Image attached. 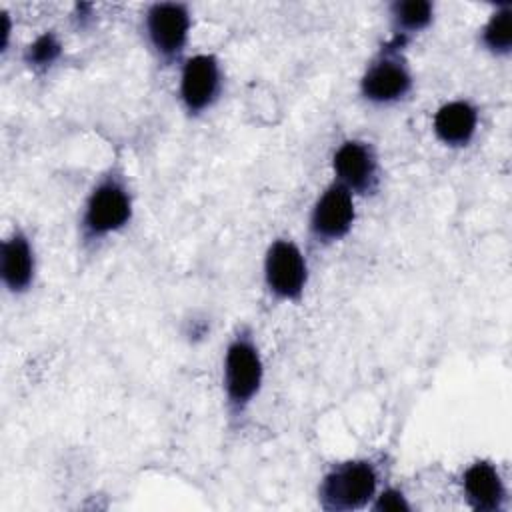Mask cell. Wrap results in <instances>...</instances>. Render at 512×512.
Instances as JSON below:
<instances>
[{
	"label": "cell",
	"instance_id": "cell-1",
	"mask_svg": "<svg viewBox=\"0 0 512 512\" xmlns=\"http://www.w3.org/2000/svg\"><path fill=\"white\" fill-rule=\"evenodd\" d=\"M134 220V188L120 162L108 164L90 184L76 222L78 248L100 250Z\"/></svg>",
	"mask_w": 512,
	"mask_h": 512
},
{
	"label": "cell",
	"instance_id": "cell-2",
	"mask_svg": "<svg viewBox=\"0 0 512 512\" xmlns=\"http://www.w3.org/2000/svg\"><path fill=\"white\" fill-rule=\"evenodd\" d=\"M266 364L250 324H238L222 352V400L230 426L240 428L264 388Z\"/></svg>",
	"mask_w": 512,
	"mask_h": 512
},
{
	"label": "cell",
	"instance_id": "cell-3",
	"mask_svg": "<svg viewBox=\"0 0 512 512\" xmlns=\"http://www.w3.org/2000/svg\"><path fill=\"white\" fill-rule=\"evenodd\" d=\"M382 482V464L374 456L332 462L316 486V502L324 512L366 510Z\"/></svg>",
	"mask_w": 512,
	"mask_h": 512
},
{
	"label": "cell",
	"instance_id": "cell-4",
	"mask_svg": "<svg viewBox=\"0 0 512 512\" xmlns=\"http://www.w3.org/2000/svg\"><path fill=\"white\" fill-rule=\"evenodd\" d=\"M408 44L386 38L366 62L358 78V96L374 108L406 102L416 88V74L408 58Z\"/></svg>",
	"mask_w": 512,
	"mask_h": 512
},
{
	"label": "cell",
	"instance_id": "cell-5",
	"mask_svg": "<svg viewBox=\"0 0 512 512\" xmlns=\"http://www.w3.org/2000/svg\"><path fill=\"white\" fill-rule=\"evenodd\" d=\"M194 28V14L186 2L162 0L148 4L140 14V34L144 46L162 68L180 66L188 56Z\"/></svg>",
	"mask_w": 512,
	"mask_h": 512
},
{
	"label": "cell",
	"instance_id": "cell-6",
	"mask_svg": "<svg viewBox=\"0 0 512 512\" xmlns=\"http://www.w3.org/2000/svg\"><path fill=\"white\" fill-rule=\"evenodd\" d=\"M310 282V264L300 244L290 236H276L264 250L262 284L266 294L282 304H300Z\"/></svg>",
	"mask_w": 512,
	"mask_h": 512
},
{
	"label": "cell",
	"instance_id": "cell-7",
	"mask_svg": "<svg viewBox=\"0 0 512 512\" xmlns=\"http://www.w3.org/2000/svg\"><path fill=\"white\" fill-rule=\"evenodd\" d=\"M226 74L212 52L188 54L178 66V102L188 118H202L222 98Z\"/></svg>",
	"mask_w": 512,
	"mask_h": 512
},
{
	"label": "cell",
	"instance_id": "cell-8",
	"mask_svg": "<svg viewBox=\"0 0 512 512\" xmlns=\"http://www.w3.org/2000/svg\"><path fill=\"white\" fill-rule=\"evenodd\" d=\"M332 180L356 198H372L382 188V162L376 146L358 136L344 138L330 156Z\"/></svg>",
	"mask_w": 512,
	"mask_h": 512
},
{
	"label": "cell",
	"instance_id": "cell-9",
	"mask_svg": "<svg viewBox=\"0 0 512 512\" xmlns=\"http://www.w3.org/2000/svg\"><path fill=\"white\" fill-rule=\"evenodd\" d=\"M356 196L336 180H330L314 198L308 212V238L318 248L342 242L358 220Z\"/></svg>",
	"mask_w": 512,
	"mask_h": 512
},
{
	"label": "cell",
	"instance_id": "cell-10",
	"mask_svg": "<svg viewBox=\"0 0 512 512\" xmlns=\"http://www.w3.org/2000/svg\"><path fill=\"white\" fill-rule=\"evenodd\" d=\"M38 256L30 234L12 226L0 244V282L12 296L28 294L36 284Z\"/></svg>",
	"mask_w": 512,
	"mask_h": 512
},
{
	"label": "cell",
	"instance_id": "cell-11",
	"mask_svg": "<svg viewBox=\"0 0 512 512\" xmlns=\"http://www.w3.org/2000/svg\"><path fill=\"white\" fill-rule=\"evenodd\" d=\"M462 496L474 512H504L508 506V484L490 458L468 462L458 478Z\"/></svg>",
	"mask_w": 512,
	"mask_h": 512
},
{
	"label": "cell",
	"instance_id": "cell-12",
	"mask_svg": "<svg viewBox=\"0 0 512 512\" xmlns=\"http://www.w3.org/2000/svg\"><path fill=\"white\" fill-rule=\"evenodd\" d=\"M480 130V108L470 98H452L442 102L432 114L434 138L450 150L472 146Z\"/></svg>",
	"mask_w": 512,
	"mask_h": 512
},
{
	"label": "cell",
	"instance_id": "cell-13",
	"mask_svg": "<svg viewBox=\"0 0 512 512\" xmlns=\"http://www.w3.org/2000/svg\"><path fill=\"white\" fill-rule=\"evenodd\" d=\"M390 38L410 46L436 20V4L430 0H394L386 6Z\"/></svg>",
	"mask_w": 512,
	"mask_h": 512
},
{
	"label": "cell",
	"instance_id": "cell-14",
	"mask_svg": "<svg viewBox=\"0 0 512 512\" xmlns=\"http://www.w3.org/2000/svg\"><path fill=\"white\" fill-rule=\"evenodd\" d=\"M478 46L496 60H506L512 54V2L492 6L486 20L478 28Z\"/></svg>",
	"mask_w": 512,
	"mask_h": 512
},
{
	"label": "cell",
	"instance_id": "cell-15",
	"mask_svg": "<svg viewBox=\"0 0 512 512\" xmlns=\"http://www.w3.org/2000/svg\"><path fill=\"white\" fill-rule=\"evenodd\" d=\"M64 56V42L56 30H42L22 50V62L32 74H48Z\"/></svg>",
	"mask_w": 512,
	"mask_h": 512
},
{
	"label": "cell",
	"instance_id": "cell-16",
	"mask_svg": "<svg viewBox=\"0 0 512 512\" xmlns=\"http://www.w3.org/2000/svg\"><path fill=\"white\" fill-rule=\"evenodd\" d=\"M374 512H412L414 506L406 492L398 486H380L374 500L368 506Z\"/></svg>",
	"mask_w": 512,
	"mask_h": 512
},
{
	"label": "cell",
	"instance_id": "cell-17",
	"mask_svg": "<svg viewBox=\"0 0 512 512\" xmlns=\"http://www.w3.org/2000/svg\"><path fill=\"white\" fill-rule=\"evenodd\" d=\"M12 30H14V22H12V14L2 8L0 10V54L4 56L10 50L12 44Z\"/></svg>",
	"mask_w": 512,
	"mask_h": 512
}]
</instances>
